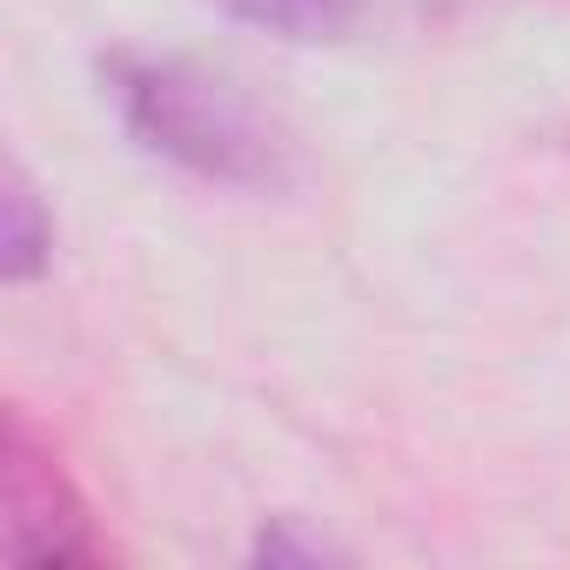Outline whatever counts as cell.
<instances>
[{
	"mask_svg": "<svg viewBox=\"0 0 570 570\" xmlns=\"http://www.w3.org/2000/svg\"><path fill=\"white\" fill-rule=\"evenodd\" d=\"M101 88L121 115V128L161 155L168 168L242 188V195H275L296 181V148L228 75H208L202 61L181 55H108Z\"/></svg>",
	"mask_w": 570,
	"mask_h": 570,
	"instance_id": "1",
	"label": "cell"
},
{
	"mask_svg": "<svg viewBox=\"0 0 570 570\" xmlns=\"http://www.w3.org/2000/svg\"><path fill=\"white\" fill-rule=\"evenodd\" d=\"M0 497H8V557L21 570H81L108 563V543L88 517V497L61 470V456L35 436L21 410H8V443H0Z\"/></svg>",
	"mask_w": 570,
	"mask_h": 570,
	"instance_id": "2",
	"label": "cell"
},
{
	"mask_svg": "<svg viewBox=\"0 0 570 570\" xmlns=\"http://www.w3.org/2000/svg\"><path fill=\"white\" fill-rule=\"evenodd\" d=\"M55 262V215L41 208V188L28 181V168H8V188H0V275L28 289L41 282Z\"/></svg>",
	"mask_w": 570,
	"mask_h": 570,
	"instance_id": "3",
	"label": "cell"
},
{
	"mask_svg": "<svg viewBox=\"0 0 570 570\" xmlns=\"http://www.w3.org/2000/svg\"><path fill=\"white\" fill-rule=\"evenodd\" d=\"M215 8L275 41H343L363 21V0H215Z\"/></svg>",
	"mask_w": 570,
	"mask_h": 570,
	"instance_id": "4",
	"label": "cell"
},
{
	"mask_svg": "<svg viewBox=\"0 0 570 570\" xmlns=\"http://www.w3.org/2000/svg\"><path fill=\"white\" fill-rule=\"evenodd\" d=\"M255 557H262V563H323L330 543H323V537H296V517H275V523L255 537Z\"/></svg>",
	"mask_w": 570,
	"mask_h": 570,
	"instance_id": "5",
	"label": "cell"
}]
</instances>
